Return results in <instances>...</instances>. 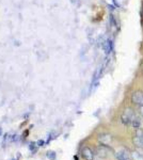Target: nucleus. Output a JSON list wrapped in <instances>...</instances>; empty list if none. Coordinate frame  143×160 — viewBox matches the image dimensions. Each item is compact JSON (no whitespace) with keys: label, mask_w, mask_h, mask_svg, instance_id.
<instances>
[{"label":"nucleus","mask_w":143,"mask_h":160,"mask_svg":"<svg viewBox=\"0 0 143 160\" xmlns=\"http://www.w3.org/2000/svg\"><path fill=\"white\" fill-rule=\"evenodd\" d=\"M135 117H136V114H135L134 110L130 109V108H127V109H125L123 111V113H122V115H121L122 123L126 126L130 125Z\"/></svg>","instance_id":"nucleus-1"},{"label":"nucleus","mask_w":143,"mask_h":160,"mask_svg":"<svg viewBox=\"0 0 143 160\" xmlns=\"http://www.w3.org/2000/svg\"><path fill=\"white\" fill-rule=\"evenodd\" d=\"M110 148H109L108 145H100V146H97V148H95V155L96 156H98L100 158H103V159H105V158H107V157L109 156V153H110Z\"/></svg>","instance_id":"nucleus-2"},{"label":"nucleus","mask_w":143,"mask_h":160,"mask_svg":"<svg viewBox=\"0 0 143 160\" xmlns=\"http://www.w3.org/2000/svg\"><path fill=\"white\" fill-rule=\"evenodd\" d=\"M132 141H134L135 145H137L140 148H143V130L141 128L136 130V133H135Z\"/></svg>","instance_id":"nucleus-3"},{"label":"nucleus","mask_w":143,"mask_h":160,"mask_svg":"<svg viewBox=\"0 0 143 160\" xmlns=\"http://www.w3.org/2000/svg\"><path fill=\"white\" fill-rule=\"evenodd\" d=\"M131 102H134L135 105L138 106H143V92L141 91H137L134 92L131 95Z\"/></svg>","instance_id":"nucleus-4"},{"label":"nucleus","mask_w":143,"mask_h":160,"mask_svg":"<svg viewBox=\"0 0 143 160\" xmlns=\"http://www.w3.org/2000/svg\"><path fill=\"white\" fill-rule=\"evenodd\" d=\"M115 158L118 160H132L131 159V154H129V152L125 148L116 152Z\"/></svg>","instance_id":"nucleus-5"},{"label":"nucleus","mask_w":143,"mask_h":160,"mask_svg":"<svg viewBox=\"0 0 143 160\" xmlns=\"http://www.w3.org/2000/svg\"><path fill=\"white\" fill-rule=\"evenodd\" d=\"M94 156L95 153L90 148H88V146H85V148L81 149V157L84 160H93L94 159Z\"/></svg>","instance_id":"nucleus-6"},{"label":"nucleus","mask_w":143,"mask_h":160,"mask_svg":"<svg viewBox=\"0 0 143 160\" xmlns=\"http://www.w3.org/2000/svg\"><path fill=\"white\" fill-rule=\"evenodd\" d=\"M98 142L103 145H110L111 142H112V137H111L109 133H101V135L98 136L97 138Z\"/></svg>","instance_id":"nucleus-7"},{"label":"nucleus","mask_w":143,"mask_h":160,"mask_svg":"<svg viewBox=\"0 0 143 160\" xmlns=\"http://www.w3.org/2000/svg\"><path fill=\"white\" fill-rule=\"evenodd\" d=\"M131 127L132 128H135V129H140L141 128V125H142V121H141V118H140L139 117H135L134 118V120H132V122H131Z\"/></svg>","instance_id":"nucleus-8"},{"label":"nucleus","mask_w":143,"mask_h":160,"mask_svg":"<svg viewBox=\"0 0 143 160\" xmlns=\"http://www.w3.org/2000/svg\"><path fill=\"white\" fill-rule=\"evenodd\" d=\"M113 48V44H112V41L111 40H107L105 43H104V49H105V52L107 53H110V51L112 50Z\"/></svg>","instance_id":"nucleus-9"},{"label":"nucleus","mask_w":143,"mask_h":160,"mask_svg":"<svg viewBox=\"0 0 143 160\" xmlns=\"http://www.w3.org/2000/svg\"><path fill=\"white\" fill-rule=\"evenodd\" d=\"M131 159L132 160H143V154H141L138 151H132L131 152Z\"/></svg>","instance_id":"nucleus-10"},{"label":"nucleus","mask_w":143,"mask_h":160,"mask_svg":"<svg viewBox=\"0 0 143 160\" xmlns=\"http://www.w3.org/2000/svg\"><path fill=\"white\" fill-rule=\"evenodd\" d=\"M46 156H47V158H48V159H50V160H54V159H56V157H57V155H56V153H54V152H53V151H49V152H47V154H46Z\"/></svg>","instance_id":"nucleus-11"},{"label":"nucleus","mask_w":143,"mask_h":160,"mask_svg":"<svg viewBox=\"0 0 143 160\" xmlns=\"http://www.w3.org/2000/svg\"><path fill=\"white\" fill-rule=\"evenodd\" d=\"M110 22H111V25H112L113 27H115V26H116V22H115V19H114L113 15H110Z\"/></svg>","instance_id":"nucleus-12"},{"label":"nucleus","mask_w":143,"mask_h":160,"mask_svg":"<svg viewBox=\"0 0 143 160\" xmlns=\"http://www.w3.org/2000/svg\"><path fill=\"white\" fill-rule=\"evenodd\" d=\"M140 113H141V114L143 115V106H141V107H140Z\"/></svg>","instance_id":"nucleus-13"},{"label":"nucleus","mask_w":143,"mask_h":160,"mask_svg":"<svg viewBox=\"0 0 143 160\" xmlns=\"http://www.w3.org/2000/svg\"><path fill=\"white\" fill-rule=\"evenodd\" d=\"M142 11H143V4H142Z\"/></svg>","instance_id":"nucleus-14"},{"label":"nucleus","mask_w":143,"mask_h":160,"mask_svg":"<svg viewBox=\"0 0 143 160\" xmlns=\"http://www.w3.org/2000/svg\"><path fill=\"white\" fill-rule=\"evenodd\" d=\"M0 135H1V130H0Z\"/></svg>","instance_id":"nucleus-15"}]
</instances>
